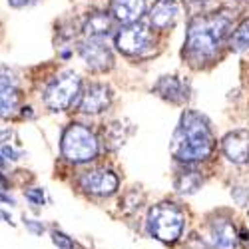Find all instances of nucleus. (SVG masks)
Masks as SVG:
<instances>
[{
  "label": "nucleus",
  "instance_id": "1",
  "mask_svg": "<svg viewBox=\"0 0 249 249\" xmlns=\"http://www.w3.org/2000/svg\"><path fill=\"white\" fill-rule=\"evenodd\" d=\"M231 28V14L219 10L196 16L190 26L188 36H185V54L194 62H203L215 56L219 46Z\"/></svg>",
  "mask_w": 249,
  "mask_h": 249
},
{
  "label": "nucleus",
  "instance_id": "2",
  "mask_svg": "<svg viewBox=\"0 0 249 249\" xmlns=\"http://www.w3.org/2000/svg\"><path fill=\"white\" fill-rule=\"evenodd\" d=\"M212 152H213V134L210 130L207 120L194 110L183 112L179 126L172 140V154L179 161L192 163V161L207 160L212 156Z\"/></svg>",
  "mask_w": 249,
  "mask_h": 249
},
{
  "label": "nucleus",
  "instance_id": "3",
  "mask_svg": "<svg viewBox=\"0 0 249 249\" xmlns=\"http://www.w3.org/2000/svg\"><path fill=\"white\" fill-rule=\"evenodd\" d=\"M148 233L161 243H176L185 227V213L179 205L172 201H161L154 205L148 213Z\"/></svg>",
  "mask_w": 249,
  "mask_h": 249
},
{
  "label": "nucleus",
  "instance_id": "4",
  "mask_svg": "<svg viewBox=\"0 0 249 249\" xmlns=\"http://www.w3.org/2000/svg\"><path fill=\"white\" fill-rule=\"evenodd\" d=\"M62 156L72 163H86L92 161L98 152H100V143L94 132L82 124H70V126L62 134Z\"/></svg>",
  "mask_w": 249,
  "mask_h": 249
},
{
  "label": "nucleus",
  "instance_id": "5",
  "mask_svg": "<svg viewBox=\"0 0 249 249\" xmlns=\"http://www.w3.org/2000/svg\"><path fill=\"white\" fill-rule=\"evenodd\" d=\"M80 88H82V82L76 72H70V70L60 72L44 92V104L52 112H62L78 104L82 94Z\"/></svg>",
  "mask_w": 249,
  "mask_h": 249
},
{
  "label": "nucleus",
  "instance_id": "6",
  "mask_svg": "<svg viewBox=\"0 0 249 249\" xmlns=\"http://www.w3.org/2000/svg\"><path fill=\"white\" fill-rule=\"evenodd\" d=\"M152 42H154L152 32L148 30V26H143L140 22L122 28L116 34V46H118V50L124 52V54H128V56L143 54L152 46Z\"/></svg>",
  "mask_w": 249,
  "mask_h": 249
},
{
  "label": "nucleus",
  "instance_id": "7",
  "mask_svg": "<svg viewBox=\"0 0 249 249\" xmlns=\"http://www.w3.org/2000/svg\"><path fill=\"white\" fill-rule=\"evenodd\" d=\"M80 56L92 72H108L114 66V54L104 40H86V42H82Z\"/></svg>",
  "mask_w": 249,
  "mask_h": 249
},
{
  "label": "nucleus",
  "instance_id": "8",
  "mask_svg": "<svg viewBox=\"0 0 249 249\" xmlns=\"http://www.w3.org/2000/svg\"><path fill=\"white\" fill-rule=\"evenodd\" d=\"M118 176L112 170H90L80 176V188L100 197L112 196L118 190Z\"/></svg>",
  "mask_w": 249,
  "mask_h": 249
},
{
  "label": "nucleus",
  "instance_id": "9",
  "mask_svg": "<svg viewBox=\"0 0 249 249\" xmlns=\"http://www.w3.org/2000/svg\"><path fill=\"white\" fill-rule=\"evenodd\" d=\"M112 104V90L106 84H90L80 94L78 110L84 114H100Z\"/></svg>",
  "mask_w": 249,
  "mask_h": 249
},
{
  "label": "nucleus",
  "instance_id": "10",
  "mask_svg": "<svg viewBox=\"0 0 249 249\" xmlns=\"http://www.w3.org/2000/svg\"><path fill=\"white\" fill-rule=\"evenodd\" d=\"M210 247L212 249H237L239 233L230 217H215L210 225Z\"/></svg>",
  "mask_w": 249,
  "mask_h": 249
},
{
  "label": "nucleus",
  "instance_id": "11",
  "mask_svg": "<svg viewBox=\"0 0 249 249\" xmlns=\"http://www.w3.org/2000/svg\"><path fill=\"white\" fill-rule=\"evenodd\" d=\"M223 154L227 156V160L233 163H247L249 161V132L247 130H235L230 132L223 142Z\"/></svg>",
  "mask_w": 249,
  "mask_h": 249
},
{
  "label": "nucleus",
  "instance_id": "12",
  "mask_svg": "<svg viewBox=\"0 0 249 249\" xmlns=\"http://www.w3.org/2000/svg\"><path fill=\"white\" fill-rule=\"evenodd\" d=\"M110 14L114 20L122 24H136L138 20L146 14V0H112Z\"/></svg>",
  "mask_w": 249,
  "mask_h": 249
},
{
  "label": "nucleus",
  "instance_id": "13",
  "mask_svg": "<svg viewBox=\"0 0 249 249\" xmlns=\"http://www.w3.org/2000/svg\"><path fill=\"white\" fill-rule=\"evenodd\" d=\"M18 82L10 72H0V118H10L18 108Z\"/></svg>",
  "mask_w": 249,
  "mask_h": 249
},
{
  "label": "nucleus",
  "instance_id": "14",
  "mask_svg": "<svg viewBox=\"0 0 249 249\" xmlns=\"http://www.w3.org/2000/svg\"><path fill=\"white\" fill-rule=\"evenodd\" d=\"M154 92L168 100L172 104H181L190 98V88L188 84H183V82L178 78V76H163L158 80V84L154 86Z\"/></svg>",
  "mask_w": 249,
  "mask_h": 249
},
{
  "label": "nucleus",
  "instance_id": "15",
  "mask_svg": "<svg viewBox=\"0 0 249 249\" xmlns=\"http://www.w3.org/2000/svg\"><path fill=\"white\" fill-rule=\"evenodd\" d=\"M112 26H114L112 16L104 10H96V12H90L86 16L82 30H84V34L88 36V40H102L112 32Z\"/></svg>",
  "mask_w": 249,
  "mask_h": 249
},
{
  "label": "nucleus",
  "instance_id": "16",
  "mask_svg": "<svg viewBox=\"0 0 249 249\" xmlns=\"http://www.w3.org/2000/svg\"><path fill=\"white\" fill-rule=\"evenodd\" d=\"M178 18V4L176 0H156L152 12H150V20L152 24L160 30L170 28Z\"/></svg>",
  "mask_w": 249,
  "mask_h": 249
},
{
  "label": "nucleus",
  "instance_id": "17",
  "mask_svg": "<svg viewBox=\"0 0 249 249\" xmlns=\"http://www.w3.org/2000/svg\"><path fill=\"white\" fill-rule=\"evenodd\" d=\"M201 183H203V179H201L199 172H179L176 178V190L179 194L192 196L201 188Z\"/></svg>",
  "mask_w": 249,
  "mask_h": 249
},
{
  "label": "nucleus",
  "instance_id": "18",
  "mask_svg": "<svg viewBox=\"0 0 249 249\" xmlns=\"http://www.w3.org/2000/svg\"><path fill=\"white\" fill-rule=\"evenodd\" d=\"M126 138H128V132H126V128H124L122 122H112L106 126V130H104V140H106V146L110 150L120 148L122 143L126 142Z\"/></svg>",
  "mask_w": 249,
  "mask_h": 249
},
{
  "label": "nucleus",
  "instance_id": "19",
  "mask_svg": "<svg viewBox=\"0 0 249 249\" xmlns=\"http://www.w3.org/2000/svg\"><path fill=\"white\" fill-rule=\"evenodd\" d=\"M230 44H231V48L237 50V52L249 48V20H243V22L235 28V32L231 34Z\"/></svg>",
  "mask_w": 249,
  "mask_h": 249
},
{
  "label": "nucleus",
  "instance_id": "20",
  "mask_svg": "<svg viewBox=\"0 0 249 249\" xmlns=\"http://www.w3.org/2000/svg\"><path fill=\"white\" fill-rule=\"evenodd\" d=\"M52 243L58 249H82L70 235H66L64 231H52Z\"/></svg>",
  "mask_w": 249,
  "mask_h": 249
},
{
  "label": "nucleus",
  "instance_id": "21",
  "mask_svg": "<svg viewBox=\"0 0 249 249\" xmlns=\"http://www.w3.org/2000/svg\"><path fill=\"white\" fill-rule=\"evenodd\" d=\"M26 199L32 203V205H42L44 203V192L40 190V188H32V190H28L26 192Z\"/></svg>",
  "mask_w": 249,
  "mask_h": 249
},
{
  "label": "nucleus",
  "instance_id": "22",
  "mask_svg": "<svg viewBox=\"0 0 249 249\" xmlns=\"http://www.w3.org/2000/svg\"><path fill=\"white\" fill-rule=\"evenodd\" d=\"M24 225H26V230H30L34 235H42L44 233V223L42 221H36V219H24Z\"/></svg>",
  "mask_w": 249,
  "mask_h": 249
},
{
  "label": "nucleus",
  "instance_id": "23",
  "mask_svg": "<svg viewBox=\"0 0 249 249\" xmlns=\"http://www.w3.org/2000/svg\"><path fill=\"white\" fill-rule=\"evenodd\" d=\"M18 156H20V154L14 152L10 146H4V148H2V158H6V160H18Z\"/></svg>",
  "mask_w": 249,
  "mask_h": 249
},
{
  "label": "nucleus",
  "instance_id": "24",
  "mask_svg": "<svg viewBox=\"0 0 249 249\" xmlns=\"http://www.w3.org/2000/svg\"><path fill=\"white\" fill-rule=\"evenodd\" d=\"M28 2H32V0H8V4H10V6H14V8H20V6L28 4Z\"/></svg>",
  "mask_w": 249,
  "mask_h": 249
},
{
  "label": "nucleus",
  "instance_id": "25",
  "mask_svg": "<svg viewBox=\"0 0 249 249\" xmlns=\"http://www.w3.org/2000/svg\"><path fill=\"white\" fill-rule=\"evenodd\" d=\"M6 190H8V179L0 174V194H4Z\"/></svg>",
  "mask_w": 249,
  "mask_h": 249
},
{
  "label": "nucleus",
  "instance_id": "26",
  "mask_svg": "<svg viewBox=\"0 0 249 249\" xmlns=\"http://www.w3.org/2000/svg\"><path fill=\"white\" fill-rule=\"evenodd\" d=\"M0 201H4V203H10V205H14V199H12L10 196H4V194H0Z\"/></svg>",
  "mask_w": 249,
  "mask_h": 249
},
{
  "label": "nucleus",
  "instance_id": "27",
  "mask_svg": "<svg viewBox=\"0 0 249 249\" xmlns=\"http://www.w3.org/2000/svg\"><path fill=\"white\" fill-rule=\"evenodd\" d=\"M8 136H10V132H8V130H4V132H0V142H2L4 138H8Z\"/></svg>",
  "mask_w": 249,
  "mask_h": 249
},
{
  "label": "nucleus",
  "instance_id": "28",
  "mask_svg": "<svg viewBox=\"0 0 249 249\" xmlns=\"http://www.w3.org/2000/svg\"><path fill=\"white\" fill-rule=\"evenodd\" d=\"M188 2H192V4H203V2H207V0H188Z\"/></svg>",
  "mask_w": 249,
  "mask_h": 249
},
{
  "label": "nucleus",
  "instance_id": "29",
  "mask_svg": "<svg viewBox=\"0 0 249 249\" xmlns=\"http://www.w3.org/2000/svg\"><path fill=\"white\" fill-rule=\"evenodd\" d=\"M4 165V158H2V154H0V168H2Z\"/></svg>",
  "mask_w": 249,
  "mask_h": 249
}]
</instances>
